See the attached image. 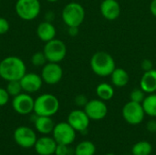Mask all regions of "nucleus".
I'll list each match as a JSON object with an SVG mask.
<instances>
[{
  "label": "nucleus",
  "instance_id": "nucleus-23",
  "mask_svg": "<svg viewBox=\"0 0 156 155\" xmlns=\"http://www.w3.org/2000/svg\"><path fill=\"white\" fill-rule=\"evenodd\" d=\"M96 152V147L94 143L90 141H82L75 148V155H94Z\"/></svg>",
  "mask_w": 156,
  "mask_h": 155
},
{
  "label": "nucleus",
  "instance_id": "nucleus-8",
  "mask_svg": "<svg viewBox=\"0 0 156 155\" xmlns=\"http://www.w3.org/2000/svg\"><path fill=\"white\" fill-rule=\"evenodd\" d=\"M122 117L124 121L131 125L140 124L145 116L144 110L142 103L130 100L122 108Z\"/></svg>",
  "mask_w": 156,
  "mask_h": 155
},
{
  "label": "nucleus",
  "instance_id": "nucleus-30",
  "mask_svg": "<svg viewBox=\"0 0 156 155\" xmlns=\"http://www.w3.org/2000/svg\"><path fill=\"white\" fill-rule=\"evenodd\" d=\"M74 101H75V104H76L78 107H83V108H84V107L86 106V104L88 103L89 100H88V98H87L85 95L80 94V95L76 96Z\"/></svg>",
  "mask_w": 156,
  "mask_h": 155
},
{
  "label": "nucleus",
  "instance_id": "nucleus-9",
  "mask_svg": "<svg viewBox=\"0 0 156 155\" xmlns=\"http://www.w3.org/2000/svg\"><path fill=\"white\" fill-rule=\"evenodd\" d=\"M16 143L24 149L34 147L37 137L36 132L28 126H18L13 133Z\"/></svg>",
  "mask_w": 156,
  "mask_h": 155
},
{
  "label": "nucleus",
  "instance_id": "nucleus-3",
  "mask_svg": "<svg viewBox=\"0 0 156 155\" xmlns=\"http://www.w3.org/2000/svg\"><path fill=\"white\" fill-rule=\"evenodd\" d=\"M59 110L58 99L50 93L39 95L34 103V113L37 116H54Z\"/></svg>",
  "mask_w": 156,
  "mask_h": 155
},
{
  "label": "nucleus",
  "instance_id": "nucleus-17",
  "mask_svg": "<svg viewBox=\"0 0 156 155\" xmlns=\"http://www.w3.org/2000/svg\"><path fill=\"white\" fill-rule=\"evenodd\" d=\"M32 122H34L36 131L42 135H48L52 133L55 127L54 121L51 119V117L48 116H37L34 113Z\"/></svg>",
  "mask_w": 156,
  "mask_h": 155
},
{
  "label": "nucleus",
  "instance_id": "nucleus-16",
  "mask_svg": "<svg viewBox=\"0 0 156 155\" xmlns=\"http://www.w3.org/2000/svg\"><path fill=\"white\" fill-rule=\"evenodd\" d=\"M101 16L110 21L117 19L121 15V5L117 0H103L101 4Z\"/></svg>",
  "mask_w": 156,
  "mask_h": 155
},
{
  "label": "nucleus",
  "instance_id": "nucleus-36",
  "mask_svg": "<svg viewBox=\"0 0 156 155\" xmlns=\"http://www.w3.org/2000/svg\"><path fill=\"white\" fill-rule=\"evenodd\" d=\"M150 11L156 17V0H153L150 4Z\"/></svg>",
  "mask_w": 156,
  "mask_h": 155
},
{
  "label": "nucleus",
  "instance_id": "nucleus-12",
  "mask_svg": "<svg viewBox=\"0 0 156 155\" xmlns=\"http://www.w3.org/2000/svg\"><path fill=\"white\" fill-rule=\"evenodd\" d=\"M84 111L90 120L101 121L106 117L108 113V107L104 100L101 99L90 100L84 107Z\"/></svg>",
  "mask_w": 156,
  "mask_h": 155
},
{
  "label": "nucleus",
  "instance_id": "nucleus-2",
  "mask_svg": "<svg viewBox=\"0 0 156 155\" xmlns=\"http://www.w3.org/2000/svg\"><path fill=\"white\" fill-rule=\"evenodd\" d=\"M90 68L97 76L108 77L115 69L116 64L111 54L105 51H98L90 58Z\"/></svg>",
  "mask_w": 156,
  "mask_h": 155
},
{
  "label": "nucleus",
  "instance_id": "nucleus-24",
  "mask_svg": "<svg viewBox=\"0 0 156 155\" xmlns=\"http://www.w3.org/2000/svg\"><path fill=\"white\" fill-rule=\"evenodd\" d=\"M152 152L153 146L147 141H140L136 143L132 149L133 155H150Z\"/></svg>",
  "mask_w": 156,
  "mask_h": 155
},
{
  "label": "nucleus",
  "instance_id": "nucleus-29",
  "mask_svg": "<svg viewBox=\"0 0 156 155\" xmlns=\"http://www.w3.org/2000/svg\"><path fill=\"white\" fill-rule=\"evenodd\" d=\"M10 95L5 88H0V107L6 105L9 101Z\"/></svg>",
  "mask_w": 156,
  "mask_h": 155
},
{
  "label": "nucleus",
  "instance_id": "nucleus-38",
  "mask_svg": "<svg viewBox=\"0 0 156 155\" xmlns=\"http://www.w3.org/2000/svg\"><path fill=\"white\" fill-rule=\"evenodd\" d=\"M105 155H115V154H113V153H107V154H105Z\"/></svg>",
  "mask_w": 156,
  "mask_h": 155
},
{
  "label": "nucleus",
  "instance_id": "nucleus-19",
  "mask_svg": "<svg viewBox=\"0 0 156 155\" xmlns=\"http://www.w3.org/2000/svg\"><path fill=\"white\" fill-rule=\"evenodd\" d=\"M140 88L148 94L156 92V69L144 71L140 80Z\"/></svg>",
  "mask_w": 156,
  "mask_h": 155
},
{
  "label": "nucleus",
  "instance_id": "nucleus-13",
  "mask_svg": "<svg viewBox=\"0 0 156 155\" xmlns=\"http://www.w3.org/2000/svg\"><path fill=\"white\" fill-rule=\"evenodd\" d=\"M90 121V119L88 117L84 110H74L69 112L67 122L76 132H84L89 128Z\"/></svg>",
  "mask_w": 156,
  "mask_h": 155
},
{
  "label": "nucleus",
  "instance_id": "nucleus-15",
  "mask_svg": "<svg viewBox=\"0 0 156 155\" xmlns=\"http://www.w3.org/2000/svg\"><path fill=\"white\" fill-rule=\"evenodd\" d=\"M58 143L53 137L43 135L37 138L34 149L38 155H53L55 153Z\"/></svg>",
  "mask_w": 156,
  "mask_h": 155
},
{
  "label": "nucleus",
  "instance_id": "nucleus-14",
  "mask_svg": "<svg viewBox=\"0 0 156 155\" xmlns=\"http://www.w3.org/2000/svg\"><path fill=\"white\" fill-rule=\"evenodd\" d=\"M43 82L44 81L41 76L34 72H27L20 79V84L23 91L29 94L38 91L41 89Z\"/></svg>",
  "mask_w": 156,
  "mask_h": 155
},
{
  "label": "nucleus",
  "instance_id": "nucleus-25",
  "mask_svg": "<svg viewBox=\"0 0 156 155\" xmlns=\"http://www.w3.org/2000/svg\"><path fill=\"white\" fill-rule=\"evenodd\" d=\"M5 90L8 92V94L10 95V97H16L23 91L21 84H20V80L7 81Z\"/></svg>",
  "mask_w": 156,
  "mask_h": 155
},
{
  "label": "nucleus",
  "instance_id": "nucleus-40",
  "mask_svg": "<svg viewBox=\"0 0 156 155\" xmlns=\"http://www.w3.org/2000/svg\"><path fill=\"white\" fill-rule=\"evenodd\" d=\"M70 155H71V154H70Z\"/></svg>",
  "mask_w": 156,
  "mask_h": 155
},
{
  "label": "nucleus",
  "instance_id": "nucleus-7",
  "mask_svg": "<svg viewBox=\"0 0 156 155\" xmlns=\"http://www.w3.org/2000/svg\"><path fill=\"white\" fill-rule=\"evenodd\" d=\"M76 132L68 122H61L55 124L52 137L58 144L70 145L76 139Z\"/></svg>",
  "mask_w": 156,
  "mask_h": 155
},
{
  "label": "nucleus",
  "instance_id": "nucleus-18",
  "mask_svg": "<svg viewBox=\"0 0 156 155\" xmlns=\"http://www.w3.org/2000/svg\"><path fill=\"white\" fill-rule=\"evenodd\" d=\"M57 30L52 22L43 21L37 27V36L43 42H48L56 38Z\"/></svg>",
  "mask_w": 156,
  "mask_h": 155
},
{
  "label": "nucleus",
  "instance_id": "nucleus-11",
  "mask_svg": "<svg viewBox=\"0 0 156 155\" xmlns=\"http://www.w3.org/2000/svg\"><path fill=\"white\" fill-rule=\"evenodd\" d=\"M40 76L46 84L56 85L63 77V69L58 63L48 62L42 67Z\"/></svg>",
  "mask_w": 156,
  "mask_h": 155
},
{
  "label": "nucleus",
  "instance_id": "nucleus-34",
  "mask_svg": "<svg viewBox=\"0 0 156 155\" xmlns=\"http://www.w3.org/2000/svg\"><path fill=\"white\" fill-rule=\"evenodd\" d=\"M68 32L70 37H76L79 34V27L78 26H69Z\"/></svg>",
  "mask_w": 156,
  "mask_h": 155
},
{
  "label": "nucleus",
  "instance_id": "nucleus-39",
  "mask_svg": "<svg viewBox=\"0 0 156 155\" xmlns=\"http://www.w3.org/2000/svg\"><path fill=\"white\" fill-rule=\"evenodd\" d=\"M0 155H2V154H0Z\"/></svg>",
  "mask_w": 156,
  "mask_h": 155
},
{
  "label": "nucleus",
  "instance_id": "nucleus-5",
  "mask_svg": "<svg viewBox=\"0 0 156 155\" xmlns=\"http://www.w3.org/2000/svg\"><path fill=\"white\" fill-rule=\"evenodd\" d=\"M15 9L19 18L25 21H31L38 16L41 5L39 0H17Z\"/></svg>",
  "mask_w": 156,
  "mask_h": 155
},
{
  "label": "nucleus",
  "instance_id": "nucleus-28",
  "mask_svg": "<svg viewBox=\"0 0 156 155\" xmlns=\"http://www.w3.org/2000/svg\"><path fill=\"white\" fill-rule=\"evenodd\" d=\"M69 145L66 144H58L56 147L55 155H70V149L69 147Z\"/></svg>",
  "mask_w": 156,
  "mask_h": 155
},
{
  "label": "nucleus",
  "instance_id": "nucleus-20",
  "mask_svg": "<svg viewBox=\"0 0 156 155\" xmlns=\"http://www.w3.org/2000/svg\"><path fill=\"white\" fill-rule=\"evenodd\" d=\"M111 80L113 86L117 88H123L129 83L130 77L124 69L115 68V69L111 74Z\"/></svg>",
  "mask_w": 156,
  "mask_h": 155
},
{
  "label": "nucleus",
  "instance_id": "nucleus-26",
  "mask_svg": "<svg viewBox=\"0 0 156 155\" xmlns=\"http://www.w3.org/2000/svg\"><path fill=\"white\" fill-rule=\"evenodd\" d=\"M48 62L44 52L37 51L34 53L31 57V63L35 67H43Z\"/></svg>",
  "mask_w": 156,
  "mask_h": 155
},
{
  "label": "nucleus",
  "instance_id": "nucleus-27",
  "mask_svg": "<svg viewBox=\"0 0 156 155\" xmlns=\"http://www.w3.org/2000/svg\"><path fill=\"white\" fill-rule=\"evenodd\" d=\"M145 97H146L145 92L141 88H136V89H133L131 91L130 100L134 101V102H138V103H143Z\"/></svg>",
  "mask_w": 156,
  "mask_h": 155
},
{
  "label": "nucleus",
  "instance_id": "nucleus-1",
  "mask_svg": "<svg viewBox=\"0 0 156 155\" xmlns=\"http://www.w3.org/2000/svg\"><path fill=\"white\" fill-rule=\"evenodd\" d=\"M26 73V64L18 57L9 56L0 61V78L5 81L20 80Z\"/></svg>",
  "mask_w": 156,
  "mask_h": 155
},
{
  "label": "nucleus",
  "instance_id": "nucleus-22",
  "mask_svg": "<svg viewBox=\"0 0 156 155\" xmlns=\"http://www.w3.org/2000/svg\"><path fill=\"white\" fill-rule=\"evenodd\" d=\"M143 108L144 110L145 114L150 117L156 118V93H151L145 97L143 103Z\"/></svg>",
  "mask_w": 156,
  "mask_h": 155
},
{
  "label": "nucleus",
  "instance_id": "nucleus-32",
  "mask_svg": "<svg viewBox=\"0 0 156 155\" xmlns=\"http://www.w3.org/2000/svg\"><path fill=\"white\" fill-rule=\"evenodd\" d=\"M141 68L143 69L144 71H148L154 69V63L151 59L145 58L142 61L141 63Z\"/></svg>",
  "mask_w": 156,
  "mask_h": 155
},
{
  "label": "nucleus",
  "instance_id": "nucleus-6",
  "mask_svg": "<svg viewBox=\"0 0 156 155\" xmlns=\"http://www.w3.org/2000/svg\"><path fill=\"white\" fill-rule=\"evenodd\" d=\"M43 52L48 62L59 63L67 55V47L62 40L54 38L48 42H46Z\"/></svg>",
  "mask_w": 156,
  "mask_h": 155
},
{
  "label": "nucleus",
  "instance_id": "nucleus-33",
  "mask_svg": "<svg viewBox=\"0 0 156 155\" xmlns=\"http://www.w3.org/2000/svg\"><path fill=\"white\" fill-rule=\"evenodd\" d=\"M146 129L148 132L154 133L156 132V121L155 120H151L147 122L146 124Z\"/></svg>",
  "mask_w": 156,
  "mask_h": 155
},
{
  "label": "nucleus",
  "instance_id": "nucleus-10",
  "mask_svg": "<svg viewBox=\"0 0 156 155\" xmlns=\"http://www.w3.org/2000/svg\"><path fill=\"white\" fill-rule=\"evenodd\" d=\"M35 100L29 93L21 92L16 97H13L12 107L14 111L20 115H27L34 111Z\"/></svg>",
  "mask_w": 156,
  "mask_h": 155
},
{
  "label": "nucleus",
  "instance_id": "nucleus-4",
  "mask_svg": "<svg viewBox=\"0 0 156 155\" xmlns=\"http://www.w3.org/2000/svg\"><path fill=\"white\" fill-rule=\"evenodd\" d=\"M61 17L68 27H79L85 19V9L80 4L77 2H70L63 7Z\"/></svg>",
  "mask_w": 156,
  "mask_h": 155
},
{
  "label": "nucleus",
  "instance_id": "nucleus-31",
  "mask_svg": "<svg viewBox=\"0 0 156 155\" xmlns=\"http://www.w3.org/2000/svg\"><path fill=\"white\" fill-rule=\"evenodd\" d=\"M9 27H10L9 22L5 18L0 16V35H4L7 33L9 30Z\"/></svg>",
  "mask_w": 156,
  "mask_h": 155
},
{
  "label": "nucleus",
  "instance_id": "nucleus-21",
  "mask_svg": "<svg viewBox=\"0 0 156 155\" xmlns=\"http://www.w3.org/2000/svg\"><path fill=\"white\" fill-rule=\"evenodd\" d=\"M96 94L99 97V99L104 101L110 100L114 96V89L111 84L101 83L96 88Z\"/></svg>",
  "mask_w": 156,
  "mask_h": 155
},
{
  "label": "nucleus",
  "instance_id": "nucleus-35",
  "mask_svg": "<svg viewBox=\"0 0 156 155\" xmlns=\"http://www.w3.org/2000/svg\"><path fill=\"white\" fill-rule=\"evenodd\" d=\"M45 18H46V21H48V22H52L55 18V14L52 12V11H48L46 13L45 15Z\"/></svg>",
  "mask_w": 156,
  "mask_h": 155
},
{
  "label": "nucleus",
  "instance_id": "nucleus-37",
  "mask_svg": "<svg viewBox=\"0 0 156 155\" xmlns=\"http://www.w3.org/2000/svg\"><path fill=\"white\" fill-rule=\"evenodd\" d=\"M46 1H48V2H51V3H54V2H57V1H58V0H46Z\"/></svg>",
  "mask_w": 156,
  "mask_h": 155
}]
</instances>
